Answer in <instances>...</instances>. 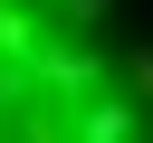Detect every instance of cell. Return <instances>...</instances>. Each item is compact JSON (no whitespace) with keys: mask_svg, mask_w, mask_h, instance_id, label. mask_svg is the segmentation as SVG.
Wrapping results in <instances>:
<instances>
[{"mask_svg":"<svg viewBox=\"0 0 153 143\" xmlns=\"http://www.w3.org/2000/svg\"><path fill=\"white\" fill-rule=\"evenodd\" d=\"M143 124L153 67L105 0H0V143H143Z\"/></svg>","mask_w":153,"mask_h":143,"instance_id":"cell-1","label":"cell"}]
</instances>
